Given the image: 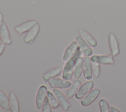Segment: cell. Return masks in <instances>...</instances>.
Instances as JSON below:
<instances>
[{"label": "cell", "instance_id": "cell-1", "mask_svg": "<svg viewBox=\"0 0 126 112\" xmlns=\"http://www.w3.org/2000/svg\"><path fill=\"white\" fill-rule=\"evenodd\" d=\"M75 65V60L71 57L66 62L63 73L62 78L67 80L71 79L73 73L74 72Z\"/></svg>", "mask_w": 126, "mask_h": 112}, {"label": "cell", "instance_id": "cell-14", "mask_svg": "<svg viewBox=\"0 0 126 112\" xmlns=\"http://www.w3.org/2000/svg\"><path fill=\"white\" fill-rule=\"evenodd\" d=\"M0 35L3 43L6 44H10L11 43L12 40L10 37V34L7 25L4 20L0 29Z\"/></svg>", "mask_w": 126, "mask_h": 112}, {"label": "cell", "instance_id": "cell-9", "mask_svg": "<svg viewBox=\"0 0 126 112\" xmlns=\"http://www.w3.org/2000/svg\"><path fill=\"white\" fill-rule=\"evenodd\" d=\"M40 30V26L37 23L30 29L24 37V42L27 43H32L37 36Z\"/></svg>", "mask_w": 126, "mask_h": 112}, {"label": "cell", "instance_id": "cell-17", "mask_svg": "<svg viewBox=\"0 0 126 112\" xmlns=\"http://www.w3.org/2000/svg\"><path fill=\"white\" fill-rule=\"evenodd\" d=\"M84 65V59L82 57H79L75 60V65L74 69V76L75 78H78L80 77Z\"/></svg>", "mask_w": 126, "mask_h": 112}, {"label": "cell", "instance_id": "cell-16", "mask_svg": "<svg viewBox=\"0 0 126 112\" xmlns=\"http://www.w3.org/2000/svg\"><path fill=\"white\" fill-rule=\"evenodd\" d=\"M63 71L61 67H57L49 70L42 75V79L44 82L48 81L50 78H54L59 75Z\"/></svg>", "mask_w": 126, "mask_h": 112}, {"label": "cell", "instance_id": "cell-6", "mask_svg": "<svg viewBox=\"0 0 126 112\" xmlns=\"http://www.w3.org/2000/svg\"><path fill=\"white\" fill-rule=\"evenodd\" d=\"M48 83L51 88H66L71 85L69 80L58 78H52L48 80Z\"/></svg>", "mask_w": 126, "mask_h": 112}, {"label": "cell", "instance_id": "cell-4", "mask_svg": "<svg viewBox=\"0 0 126 112\" xmlns=\"http://www.w3.org/2000/svg\"><path fill=\"white\" fill-rule=\"evenodd\" d=\"M47 88L45 85H42L39 87L35 100L36 108L38 110H40L43 105L47 98Z\"/></svg>", "mask_w": 126, "mask_h": 112}, {"label": "cell", "instance_id": "cell-26", "mask_svg": "<svg viewBox=\"0 0 126 112\" xmlns=\"http://www.w3.org/2000/svg\"><path fill=\"white\" fill-rule=\"evenodd\" d=\"M5 48V44L4 43H2L0 44V56L3 53Z\"/></svg>", "mask_w": 126, "mask_h": 112}, {"label": "cell", "instance_id": "cell-27", "mask_svg": "<svg viewBox=\"0 0 126 112\" xmlns=\"http://www.w3.org/2000/svg\"><path fill=\"white\" fill-rule=\"evenodd\" d=\"M110 112H119L120 111L119 110H118L117 108H116L113 106H110Z\"/></svg>", "mask_w": 126, "mask_h": 112}, {"label": "cell", "instance_id": "cell-25", "mask_svg": "<svg viewBox=\"0 0 126 112\" xmlns=\"http://www.w3.org/2000/svg\"><path fill=\"white\" fill-rule=\"evenodd\" d=\"M82 53H83L82 51H81L80 48H79L78 49V50L76 51V52H75V53L74 54V55L72 56V58L75 60L77 58H78L79 57H81V56H82Z\"/></svg>", "mask_w": 126, "mask_h": 112}, {"label": "cell", "instance_id": "cell-11", "mask_svg": "<svg viewBox=\"0 0 126 112\" xmlns=\"http://www.w3.org/2000/svg\"><path fill=\"white\" fill-rule=\"evenodd\" d=\"M76 39L79 48L85 56H90L93 54L92 49L82 37L78 36L76 37Z\"/></svg>", "mask_w": 126, "mask_h": 112}, {"label": "cell", "instance_id": "cell-20", "mask_svg": "<svg viewBox=\"0 0 126 112\" xmlns=\"http://www.w3.org/2000/svg\"><path fill=\"white\" fill-rule=\"evenodd\" d=\"M0 107L5 111L10 109L9 99L2 91H0Z\"/></svg>", "mask_w": 126, "mask_h": 112}, {"label": "cell", "instance_id": "cell-21", "mask_svg": "<svg viewBox=\"0 0 126 112\" xmlns=\"http://www.w3.org/2000/svg\"><path fill=\"white\" fill-rule=\"evenodd\" d=\"M100 64L102 65H113L115 60L112 55H98Z\"/></svg>", "mask_w": 126, "mask_h": 112}, {"label": "cell", "instance_id": "cell-13", "mask_svg": "<svg viewBox=\"0 0 126 112\" xmlns=\"http://www.w3.org/2000/svg\"><path fill=\"white\" fill-rule=\"evenodd\" d=\"M83 71L84 76L86 79L90 80L92 78L93 68L91 59L89 56H86L84 58Z\"/></svg>", "mask_w": 126, "mask_h": 112}, {"label": "cell", "instance_id": "cell-15", "mask_svg": "<svg viewBox=\"0 0 126 112\" xmlns=\"http://www.w3.org/2000/svg\"><path fill=\"white\" fill-rule=\"evenodd\" d=\"M81 84V82L80 79L78 78L74 79L72 84L69 87V88L66 92L65 97L67 99H71L75 95Z\"/></svg>", "mask_w": 126, "mask_h": 112}, {"label": "cell", "instance_id": "cell-18", "mask_svg": "<svg viewBox=\"0 0 126 112\" xmlns=\"http://www.w3.org/2000/svg\"><path fill=\"white\" fill-rule=\"evenodd\" d=\"M93 68V72L94 77H99L100 73V63L97 55H93L91 57Z\"/></svg>", "mask_w": 126, "mask_h": 112}, {"label": "cell", "instance_id": "cell-22", "mask_svg": "<svg viewBox=\"0 0 126 112\" xmlns=\"http://www.w3.org/2000/svg\"><path fill=\"white\" fill-rule=\"evenodd\" d=\"M47 98L53 109H57L59 107L60 104L58 101H57V98L55 97L53 93L49 90L47 91Z\"/></svg>", "mask_w": 126, "mask_h": 112}, {"label": "cell", "instance_id": "cell-28", "mask_svg": "<svg viewBox=\"0 0 126 112\" xmlns=\"http://www.w3.org/2000/svg\"><path fill=\"white\" fill-rule=\"evenodd\" d=\"M3 21V17L2 13H0V29L1 26V25L2 24V22Z\"/></svg>", "mask_w": 126, "mask_h": 112}, {"label": "cell", "instance_id": "cell-19", "mask_svg": "<svg viewBox=\"0 0 126 112\" xmlns=\"http://www.w3.org/2000/svg\"><path fill=\"white\" fill-rule=\"evenodd\" d=\"M10 110L11 112H19V103L16 95L14 92H10L9 94Z\"/></svg>", "mask_w": 126, "mask_h": 112}, {"label": "cell", "instance_id": "cell-29", "mask_svg": "<svg viewBox=\"0 0 126 112\" xmlns=\"http://www.w3.org/2000/svg\"><path fill=\"white\" fill-rule=\"evenodd\" d=\"M1 36L0 35V40H1Z\"/></svg>", "mask_w": 126, "mask_h": 112}, {"label": "cell", "instance_id": "cell-24", "mask_svg": "<svg viewBox=\"0 0 126 112\" xmlns=\"http://www.w3.org/2000/svg\"><path fill=\"white\" fill-rule=\"evenodd\" d=\"M42 112H51V105L49 103L47 98L42 107Z\"/></svg>", "mask_w": 126, "mask_h": 112}, {"label": "cell", "instance_id": "cell-8", "mask_svg": "<svg viewBox=\"0 0 126 112\" xmlns=\"http://www.w3.org/2000/svg\"><path fill=\"white\" fill-rule=\"evenodd\" d=\"M37 23V21L35 20L28 21L19 26H16L15 27V30L19 35H21L27 32H28Z\"/></svg>", "mask_w": 126, "mask_h": 112}, {"label": "cell", "instance_id": "cell-10", "mask_svg": "<svg viewBox=\"0 0 126 112\" xmlns=\"http://www.w3.org/2000/svg\"><path fill=\"white\" fill-rule=\"evenodd\" d=\"M79 48V46L77 42L76 41H73L66 49L63 56V61H67L69 59L71 58Z\"/></svg>", "mask_w": 126, "mask_h": 112}, {"label": "cell", "instance_id": "cell-5", "mask_svg": "<svg viewBox=\"0 0 126 112\" xmlns=\"http://www.w3.org/2000/svg\"><path fill=\"white\" fill-rule=\"evenodd\" d=\"M94 85L93 80H89L80 86L75 94V98L77 99H81L87 95L92 89Z\"/></svg>", "mask_w": 126, "mask_h": 112}, {"label": "cell", "instance_id": "cell-2", "mask_svg": "<svg viewBox=\"0 0 126 112\" xmlns=\"http://www.w3.org/2000/svg\"><path fill=\"white\" fill-rule=\"evenodd\" d=\"M100 93L99 88H95L90 91L81 101V104L83 107H87L91 104L99 96Z\"/></svg>", "mask_w": 126, "mask_h": 112}, {"label": "cell", "instance_id": "cell-3", "mask_svg": "<svg viewBox=\"0 0 126 112\" xmlns=\"http://www.w3.org/2000/svg\"><path fill=\"white\" fill-rule=\"evenodd\" d=\"M53 92L60 105L62 107L64 111H67L71 105L65 95L62 92L57 88H53Z\"/></svg>", "mask_w": 126, "mask_h": 112}, {"label": "cell", "instance_id": "cell-7", "mask_svg": "<svg viewBox=\"0 0 126 112\" xmlns=\"http://www.w3.org/2000/svg\"><path fill=\"white\" fill-rule=\"evenodd\" d=\"M109 45L113 56H116L120 54V51L118 41L115 35L113 33L110 34L109 36Z\"/></svg>", "mask_w": 126, "mask_h": 112}, {"label": "cell", "instance_id": "cell-23", "mask_svg": "<svg viewBox=\"0 0 126 112\" xmlns=\"http://www.w3.org/2000/svg\"><path fill=\"white\" fill-rule=\"evenodd\" d=\"M99 107L101 112H109L110 107L104 99H101L99 101Z\"/></svg>", "mask_w": 126, "mask_h": 112}, {"label": "cell", "instance_id": "cell-12", "mask_svg": "<svg viewBox=\"0 0 126 112\" xmlns=\"http://www.w3.org/2000/svg\"><path fill=\"white\" fill-rule=\"evenodd\" d=\"M79 34L81 37L92 47H95L97 45V42L95 38L89 32L83 29H79Z\"/></svg>", "mask_w": 126, "mask_h": 112}]
</instances>
